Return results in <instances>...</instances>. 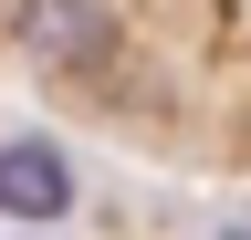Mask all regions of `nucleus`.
Segmentation results:
<instances>
[{
  "label": "nucleus",
  "instance_id": "f257e3e1",
  "mask_svg": "<svg viewBox=\"0 0 251 240\" xmlns=\"http://www.w3.org/2000/svg\"><path fill=\"white\" fill-rule=\"evenodd\" d=\"M11 42L42 52V63H105V52H115V21L94 11V0H21V11H11Z\"/></svg>",
  "mask_w": 251,
  "mask_h": 240
},
{
  "label": "nucleus",
  "instance_id": "f03ea898",
  "mask_svg": "<svg viewBox=\"0 0 251 240\" xmlns=\"http://www.w3.org/2000/svg\"><path fill=\"white\" fill-rule=\"evenodd\" d=\"M63 209H74V167H63L42 136H11L0 146V219L42 230V219H63Z\"/></svg>",
  "mask_w": 251,
  "mask_h": 240
},
{
  "label": "nucleus",
  "instance_id": "7ed1b4c3",
  "mask_svg": "<svg viewBox=\"0 0 251 240\" xmlns=\"http://www.w3.org/2000/svg\"><path fill=\"white\" fill-rule=\"evenodd\" d=\"M31 240H42V230H31Z\"/></svg>",
  "mask_w": 251,
  "mask_h": 240
}]
</instances>
